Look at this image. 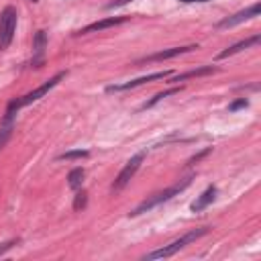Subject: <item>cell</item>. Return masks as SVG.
Masks as SVG:
<instances>
[{"label": "cell", "instance_id": "cell-9", "mask_svg": "<svg viewBox=\"0 0 261 261\" xmlns=\"http://www.w3.org/2000/svg\"><path fill=\"white\" fill-rule=\"evenodd\" d=\"M194 49H198V45H184V47H171V49H164V51L159 53H153L145 57L143 61H164V59H171V57H178L182 53H190L194 51Z\"/></svg>", "mask_w": 261, "mask_h": 261}, {"label": "cell", "instance_id": "cell-22", "mask_svg": "<svg viewBox=\"0 0 261 261\" xmlns=\"http://www.w3.org/2000/svg\"><path fill=\"white\" fill-rule=\"evenodd\" d=\"M184 4H190V2H210V0H180Z\"/></svg>", "mask_w": 261, "mask_h": 261}, {"label": "cell", "instance_id": "cell-15", "mask_svg": "<svg viewBox=\"0 0 261 261\" xmlns=\"http://www.w3.org/2000/svg\"><path fill=\"white\" fill-rule=\"evenodd\" d=\"M84 178H86V171L82 167H76V169H71L68 173V186L73 190V192H78L82 188V184H84Z\"/></svg>", "mask_w": 261, "mask_h": 261}, {"label": "cell", "instance_id": "cell-23", "mask_svg": "<svg viewBox=\"0 0 261 261\" xmlns=\"http://www.w3.org/2000/svg\"><path fill=\"white\" fill-rule=\"evenodd\" d=\"M31 2H37V0H31Z\"/></svg>", "mask_w": 261, "mask_h": 261}, {"label": "cell", "instance_id": "cell-7", "mask_svg": "<svg viewBox=\"0 0 261 261\" xmlns=\"http://www.w3.org/2000/svg\"><path fill=\"white\" fill-rule=\"evenodd\" d=\"M259 12H261V6L255 2V4H251L249 8L239 10V12H235V15H231V17H227V19H222V21L218 23V29H231V27H235V24H241V23L249 21V19L259 17Z\"/></svg>", "mask_w": 261, "mask_h": 261}, {"label": "cell", "instance_id": "cell-20", "mask_svg": "<svg viewBox=\"0 0 261 261\" xmlns=\"http://www.w3.org/2000/svg\"><path fill=\"white\" fill-rule=\"evenodd\" d=\"M19 241H8V243H2V245H0V255H4L8 249H12V247H15Z\"/></svg>", "mask_w": 261, "mask_h": 261}, {"label": "cell", "instance_id": "cell-12", "mask_svg": "<svg viewBox=\"0 0 261 261\" xmlns=\"http://www.w3.org/2000/svg\"><path fill=\"white\" fill-rule=\"evenodd\" d=\"M259 41H261V37H259V35H253V37H249V39L239 41V43L231 45L229 49H225V51H220V53H218V59H227V57H231V55H235V53H241L243 49H249V47L257 45Z\"/></svg>", "mask_w": 261, "mask_h": 261}, {"label": "cell", "instance_id": "cell-5", "mask_svg": "<svg viewBox=\"0 0 261 261\" xmlns=\"http://www.w3.org/2000/svg\"><path fill=\"white\" fill-rule=\"evenodd\" d=\"M145 151H139L137 155H133L129 161H127V166L120 169V173L117 176V180H115V184H113V190L115 192H120L125 186L135 178V173L139 171V167H141V164H143V159H145Z\"/></svg>", "mask_w": 261, "mask_h": 261}, {"label": "cell", "instance_id": "cell-21", "mask_svg": "<svg viewBox=\"0 0 261 261\" xmlns=\"http://www.w3.org/2000/svg\"><path fill=\"white\" fill-rule=\"evenodd\" d=\"M129 2H133V0H113V2H108V8H119V6H125Z\"/></svg>", "mask_w": 261, "mask_h": 261}, {"label": "cell", "instance_id": "cell-13", "mask_svg": "<svg viewBox=\"0 0 261 261\" xmlns=\"http://www.w3.org/2000/svg\"><path fill=\"white\" fill-rule=\"evenodd\" d=\"M12 129H15V113H8L2 119V122H0V151L6 147L10 135H12Z\"/></svg>", "mask_w": 261, "mask_h": 261}, {"label": "cell", "instance_id": "cell-6", "mask_svg": "<svg viewBox=\"0 0 261 261\" xmlns=\"http://www.w3.org/2000/svg\"><path fill=\"white\" fill-rule=\"evenodd\" d=\"M171 71L169 70H164V71H157V73H149V76H143V78H137V80H131V82H125V84H117V86H108L106 92H122V90H133V88H139L143 84H149V82H155V80H164V78H169Z\"/></svg>", "mask_w": 261, "mask_h": 261}, {"label": "cell", "instance_id": "cell-2", "mask_svg": "<svg viewBox=\"0 0 261 261\" xmlns=\"http://www.w3.org/2000/svg\"><path fill=\"white\" fill-rule=\"evenodd\" d=\"M208 233V227H202V229H194V231H190V233H184L180 239H176V241H171L169 245H166V247H161V249H157V251H151V253H147L143 259L147 261H151V259H164V257H171V255H176L178 251H182L186 245H190V243H194V241H198L200 237H204V235Z\"/></svg>", "mask_w": 261, "mask_h": 261}, {"label": "cell", "instance_id": "cell-10", "mask_svg": "<svg viewBox=\"0 0 261 261\" xmlns=\"http://www.w3.org/2000/svg\"><path fill=\"white\" fill-rule=\"evenodd\" d=\"M45 49H47V33L37 31L35 37H33V66H39L43 61Z\"/></svg>", "mask_w": 261, "mask_h": 261}, {"label": "cell", "instance_id": "cell-19", "mask_svg": "<svg viewBox=\"0 0 261 261\" xmlns=\"http://www.w3.org/2000/svg\"><path fill=\"white\" fill-rule=\"evenodd\" d=\"M247 106H249V100H247V98H239V100H235V102L229 104V110L235 113V110H241V108H247Z\"/></svg>", "mask_w": 261, "mask_h": 261}, {"label": "cell", "instance_id": "cell-11", "mask_svg": "<svg viewBox=\"0 0 261 261\" xmlns=\"http://www.w3.org/2000/svg\"><path fill=\"white\" fill-rule=\"evenodd\" d=\"M216 194H218V190H216V186H208V188L196 198V200L192 202V213H200V210H204L206 206H210L214 200H216Z\"/></svg>", "mask_w": 261, "mask_h": 261}, {"label": "cell", "instance_id": "cell-4", "mask_svg": "<svg viewBox=\"0 0 261 261\" xmlns=\"http://www.w3.org/2000/svg\"><path fill=\"white\" fill-rule=\"evenodd\" d=\"M17 8L6 6L0 12V51H6L12 43V37L17 31Z\"/></svg>", "mask_w": 261, "mask_h": 261}, {"label": "cell", "instance_id": "cell-1", "mask_svg": "<svg viewBox=\"0 0 261 261\" xmlns=\"http://www.w3.org/2000/svg\"><path fill=\"white\" fill-rule=\"evenodd\" d=\"M192 184V176H188V178H184V180H180V182H176L173 186H169V188H166L164 192H157V194H153V196H149L147 200H143L139 206H137L133 213H131V216H139V214H143V213H147V210H151V208H155V206H159V204H164V202H169L173 196H178L180 192H184L188 186Z\"/></svg>", "mask_w": 261, "mask_h": 261}, {"label": "cell", "instance_id": "cell-17", "mask_svg": "<svg viewBox=\"0 0 261 261\" xmlns=\"http://www.w3.org/2000/svg\"><path fill=\"white\" fill-rule=\"evenodd\" d=\"M86 157H90V151H86V149H76V151L61 153L57 159H86Z\"/></svg>", "mask_w": 261, "mask_h": 261}, {"label": "cell", "instance_id": "cell-14", "mask_svg": "<svg viewBox=\"0 0 261 261\" xmlns=\"http://www.w3.org/2000/svg\"><path fill=\"white\" fill-rule=\"evenodd\" d=\"M213 71H216V68H213V66H204V68H198V70H190V71H184V73H178V76H173V78H171V84H180V82L188 80V78L206 76V73H213Z\"/></svg>", "mask_w": 261, "mask_h": 261}, {"label": "cell", "instance_id": "cell-3", "mask_svg": "<svg viewBox=\"0 0 261 261\" xmlns=\"http://www.w3.org/2000/svg\"><path fill=\"white\" fill-rule=\"evenodd\" d=\"M68 76V71H59V73H55V76L53 78H49L47 82H43L41 86H39V88H35L33 92H29V94H24V96H21V98H17V100H12L10 104H8V113H17V110L19 108H23V106H29V104H33V102H37V100H39V98H43L49 90H53L55 88V86L61 82V80H64Z\"/></svg>", "mask_w": 261, "mask_h": 261}, {"label": "cell", "instance_id": "cell-8", "mask_svg": "<svg viewBox=\"0 0 261 261\" xmlns=\"http://www.w3.org/2000/svg\"><path fill=\"white\" fill-rule=\"evenodd\" d=\"M127 21V17H108V19H102V21H96L88 27H84L78 31V35H88V33H96V31H104V29H110V27H117V24H122Z\"/></svg>", "mask_w": 261, "mask_h": 261}, {"label": "cell", "instance_id": "cell-18", "mask_svg": "<svg viewBox=\"0 0 261 261\" xmlns=\"http://www.w3.org/2000/svg\"><path fill=\"white\" fill-rule=\"evenodd\" d=\"M86 204H88V192H86V190H80L78 196H76V202H73V208H76V210H82V208H86Z\"/></svg>", "mask_w": 261, "mask_h": 261}, {"label": "cell", "instance_id": "cell-16", "mask_svg": "<svg viewBox=\"0 0 261 261\" xmlns=\"http://www.w3.org/2000/svg\"><path fill=\"white\" fill-rule=\"evenodd\" d=\"M182 90V86L178 84V86H173V88H167V90H164V92H159V94H155L151 100H149L147 104H145V108H151L153 104H157V102H161L164 98H167V96H171V94H176V92H180Z\"/></svg>", "mask_w": 261, "mask_h": 261}]
</instances>
